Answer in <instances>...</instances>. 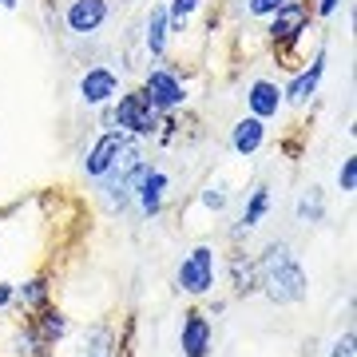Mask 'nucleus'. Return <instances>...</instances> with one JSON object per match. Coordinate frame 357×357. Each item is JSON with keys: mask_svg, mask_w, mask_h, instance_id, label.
<instances>
[{"mask_svg": "<svg viewBox=\"0 0 357 357\" xmlns=\"http://www.w3.org/2000/svg\"><path fill=\"white\" fill-rule=\"evenodd\" d=\"M115 96H119V76H115L112 68L100 64L79 76V100L88 103V107H107Z\"/></svg>", "mask_w": 357, "mask_h": 357, "instance_id": "nucleus-7", "label": "nucleus"}, {"mask_svg": "<svg viewBox=\"0 0 357 357\" xmlns=\"http://www.w3.org/2000/svg\"><path fill=\"white\" fill-rule=\"evenodd\" d=\"M255 262H258V274H262L258 286L266 290L270 302H278V306H294V302H302V298H306L310 278H306V270L294 262V255H290V246H286V243H270L266 255L255 258Z\"/></svg>", "mask_w": 357, "mask_h": 357, "instance_id": "nucleus-1", "label": "nucleus"}, {"mask_svg": "<svg viewBox=\"0 0 357 357\" xmlns=\"http://www.w3.org/2000/svg\"><path fill=\"white\" fill-rule=\"evenodd\" d=\"M266 211H270V191H266V187H255V195H250V203H246V211H243V222L230 230V238L238 243L243 234H250V230L262 222V215H266Z\"/></svg>", "mask_w": 357, "mask_h": 357, "instance_id": "nucleus-14", "label": "nucleus"}, {"mask_svg": "<svg viewBox=\"0 0 357 357\" xmlns=\"http://www.w3.org/2000/svg\"><path fill=\"white\" fill-rule=\"evenodd\" d=\"M310 4H294V0H286L278 13H274V20H270V40L274 44H298V36L306 32V24H310Z\"/></svg>", "mask_w": 357, "mask_h": 357, "instance_id": "nucleus-5", "label": "nucleus"}, {"mask_svg": "<svg viewBox=\"0 0 357 357\" xmlns=\"http://www.w3.org/2000/svg\"><path fill=\"white\" fill-rule=\"evenodd\" d=\"M4 306H13V286L8 282H0V310Z\"/></svg>", "mask_w": 357, "mask_h": 357, "instance_id": "nucleus-28", "label": "nucleus"}, {"mask_svg": "<svg viewBox=\"0 0 357 357\" xmlns=\"http://www.w3.org/2000/svg\"><path fill=\"white\" fill-rule=\"evenodd\" d=\"M298 218H302V222H321V191L318 187H310V195H302Z\"/></svg>", "mask_w": 357, "mask_h": 357, "instance_id": "nucleus-21", "label": "nucleus"}, {"mask_svg": "<svg viewBox=\"0 0 357 357\" xmlns=\"http://www.w3.org/2000/svg\"><path fill=\"white\" fill-rule=\"evenodd\" d=\"M163 191H167V175H163V171H147V175H143V183L135 187L139 211L147 218H155L159 211H163Z\"/></svg>", "mask_w": 357, "mask_h": 357, "instance_id": "nucleus-13", "label": "nucleus"}, {"mask_svg": "<svg viewBox=\"0 0 357 357\" xmlns=\"http://www.w3.org/2000/svg\"><path fill=\"white\" fill-rule=\"evenodd\" d=\"M286 0H250V16H274Z\"/></svg>", "mask_w": 357, "mask_h": 357, "instance_id": "nucleus-25", "label": "nucleus"}, {"mask_svg": "<svg viewBox=\"0 0 357 357\" xmlns=\"http://www.w3.org/2000/svg\"><path fill=\"white\" fill-rule=\"evenodd\" d=\"M321 76H326V48H318V56H314V64L306 68V72H298L294 76V84L286 88V100L290 103H306L314 91H318Z\"/></svg>", "mask_w": 357, "mask_h": 357, "instance_id": "nucleus-10", "label": "nucleus"}, {"mask_svg": "<svg viewBox=\"0 0 357 357\" xmlns=\"http://www.w3.org/2000/svg\"><path fill=\"white\" fill-rule=\"evenodd\" d=\"M103 20H107V0H72L64 13V24L76 32V36H91L100 32Z\"/></svg>", "mask_w": 357, "mask_h": 357, "instance_id": "nucleus-8", "label": "nucleus"}, {"mask_svg": "<svg viewBox=\"0 0 357 357\" xmlns=\"http://www.w3.org/2000/svg\"><path fill=\"white\" fill-rule=\"evenodd\" d=\"M211 337H215L211 318L199 314V310H187L183 326H178V349H183V357H206L211 354Z\"/></svg>", "mask_w": 357, "mask_h": 357, "instance_id": "nucleus-6", "label": "nucleus"}, {"mask_svg": "<svg viewBox=\"0 0 357 357\" xmlns=\"http://www.w3.org/2000/svg\"><path fill=\"white\" fill-rule=\"evenodd\" d=\"M143 96L151 100L155 112H171V107H178V103L187 100V88H183V79H178L175 72L155 68V72H147V79H143Z\"/></svg>", "mask_w": 357, "mask_h": 357, "instance_id": "nucleus-4", "label": "nucleus"}, {"mask_svg": "<svg viewBox=\"0 0 357 357\" xmlns=\"http://www.w3.org/2000/svg\"><path fill=\"white\" fill-rule=\"evenodd\" d=\"M123 143H128V135L123 131H103L100 139H96V147L88 151V159H84V171H88V178H103L107 171H112L115 155L123 151Z\"/></svg>", "mask_w": 357, "mask_h": 357, "instance_id": "nucleus-9", "label": "nucleus"}, {"mask_svg": "<svg viewBox=\"0 0 357 357\" xmlns=\"http://www.w3.org/2000/svg\"><path fill=\"white\" fill-rule=\"evenodd\" d=\"M337 4H342V0H318V4H314V13H318V16H333V13H337Z\"/></svg>", "mask_w": 357, "mask_h": 357, "instance_id": "nucleus-27", "label": "nucleus"}, {"mask_svg": "<svg viewBox=\"0 0 357 357\" xmlns=\"http://www.w3.org/2000/svg\"><path fill=\"white\" fill-rule=\"evenodd\" d=\"M13 302L20 310H44L48 306V278H28L24 286H13Z\"/></svg>", "mask_w": 357, "mask_h": 357, "instance_id": "nucleus-17", "label": "nucleus"}, {"mask_svg": "<svg viewBox=\"0 0 357 357\" xmlns=\"http://www.w3.org/2000/svg\"><path fill=\"white\" fill-rule=\"evenodd\" d=\"M44 349H48V345L40 342V333L32 330V321H28V326L20 321V326L13 330V337H8V354L13 357H40Z\"/></svg>", "mask_w": 357, "mask_h": 357, "instance_id": "nucleus-16", "label": "nucleus"}, {"mask_svg": "<svg viewBox=\"0 0 357 357\" xmlns=\"http://www.w3.org/2000/svg\"><path fill=\"white\" fill-rule=\"evenodd\" d=\"M246 103H250V112L255 119H270V115L282 112V91L270 84V79H255L250 91H246Z\"/></svg>", "mask_w": 357, "mask_h": 357, "instance_id": "nucleus-12", "label": "nucleus"}, {"mask_svg": "<svg viewBox=\"0 0 357 357\" xmlns=\"http://www.w3.org/2000/svg\"><path fill=\"white\" fill-rule=\"evenodd\" d=\"M354 345H357V337H354V330H349L342 342L333 345V357H354Z\"/></svg>", "mask_w": 357, "mask_h": 357, "instance_id": "nucleus-26", "label": "nucleus"}, {"mask_svg": "<svg viewBox=\"0 0 357 357\" xmlns=\"http://www.w3.org/2000/svg\"><path fill=\"white\" fill-rule=\"evenodd\" d=\"M199 8V0H171V8H167V20H171V28L175 32H183L187 28V16Z\"/></svg>", "mask_w": 357, "mask_h": 357, "instance_id": "nucleus-22", "label": "nucleus"}, {"mask_svg": "<svg viewBox=\"0 0 357 357\" xmlns=\"http://www.w3.org/2000/svg\"><path fill=\"white\" fill-rule=\"evenodd\" d=\"M0 4H4V8H16V4H20V0H0Z\"/></svg>", "mask_w": 357, "mask_h": 357, "instance_id": "nucleus-29", "label": "nucleus"}, {"mask_svg": "<svg viewBox=\"0 0 357 357\" xmlns=\"http://www.w3.org/2000/svg\"><path fill=\"white\" fill-rule=\"evenodd\" d=\"M40 357H52V354H48V349H44V354H40Z\"/></svg>", "mask_w": 357, "mask_h": 357, "instance_id": "nucleus-30", "label": "nucleus"}, {"mask_svg": "<svg viewBox=\"0 0 357 357\" xmlns=\"http://www.w3.org/2000/svg\"><path fill=\"white\" fill-rule=\"evenodd\" d=\"M230 278H234V290L238 294H255L258 282H262V274H258V262H250V258H234L230 262Z\"/></svg>", "mask_w": 357, "mask_h": 357, "instance_id": "nucleus-20", "label": "nucleus"}, {"mask_svg": "<svg viewBox=\"0 0 357 357\" xmlns=\"http://www.w3.org/2000/svg\"><path fill=\"white\" fill-rule=\"evenodd\" d=\"M112 123H119L131 135H155L159 131V112L151 107V100L139 88V91L119 96V103H115V112H112Z\"/></svg>", "mask_w": 357, "mask_h": 357, "instance_id": "nucleus-3", "label": "nucleus"}, {"mask_svg": "<svg viewBox=\"0 0 357 357\" xmlns=\"http://www.w3.org/2000/svg\"><path fill=\"white\" fill-rule=\"evenodd\" d=\"M215 274H218V258L211 246H195L191 255L178 262L175 270V282L183 294H191V298H203V294L215 290Z\"/></svg>", "mask_w": 357, "mask_h": 357, "instance_id": "nucleus-2", "label": "nucleus"}, {"mask_svg": "<svg viewBox=\"0 0 357 357\" xmlns=\"http://www.w3.org/2000/svg\"><path fill=\"white\" fill-rule=\"evenodd\" d=\"M84 357H115V333H112V326L96 321V326L84 333Z\"/></svg>", "mask_w": 357, "mask_h": 357, "instance_id": "nucleus-19", "label": "nucleus"}, {"mask_svg": "<svg viewBox=\"0 0 357 357\" xmlns=\"http://www.w3.org/2000/svg\"><path fill=\"white\" fill-rule=\"evenodd\" d=\"M167 36H171V20H167V8L159 4V8H151V16H147V32H143L147 52H151L155 60L167 52Z\"/></svg>", "mask_w": 357, "mask_h": 357, "instance_id": "nucleus-15", "label": "nucleus"}, {"mask_svg": "<svg viewBox=\"0 0 357 357\" xmlns=\"http://www.w3.org/2000/svg\"><path fill=\"white\" fill-rule=\"evenodd\" d=\"M337 183H342V191H354V187H357V159H345V163H342Z\"/></svg>", "mask_w": 357, "mask_h": 357, "instance_id": "nucleus-24", "label": "nucleus"}, {"mask_svg": "<svg viewBox=\"0 0 357 357\" xmlns=\"http://www.w3.org/2000/svg\"><path fill=\"white\" fill-rule=\"evenodd\" d=\"M262 143H266V119H255L250 115V119H238L234 131H230V147L238 155H255Z\"/></svg>", "mask_w": 357, "mask_h": 357, "instance_id": "nucleus-11", "label": "nucleus"}, {"mask_svg": "<svg viewBox=\"0 0 357 357\" xmlns=\"http://www.w3.org/2000/svg\"><path fill=\"white\" fill-rule=\"evenodd\" d=\"M203 206H211V211H222V206H227V187H222V183H211V187L203 191Z\"/></svg>", "mask_w": 357, "mask_h": 357, "instance_id": "nucleus-23", "label": "nucleus"}, {"mask_svg": "<svg viewBox=\"0 0 357 357\" xmlns=\"http://www.w3.org/2000/svg\"><path fill=\"white\" fill-rule=\"evenodd\" d=\"M32 330L40 333V342H44V345H52V342H60V337H64L72 326H68V318L60 314V310H48V306H44V310H40V318L32 321Z\"/></svg>", "mask_w": 357, "mask_h": 357, "instance_id": "nucleus-18", "label": "nucleus"}]
</instances>
